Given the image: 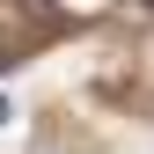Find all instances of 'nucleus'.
I'll return each instance as SVG.
<instances>
[{
  "label": "nucleus",
  "mask_w": 154,
  "mask_h": 154,
  "mask_svg": "<svg viewBox=\"0 0 154 154\" xmlns=\"http://www.w3.org/2000/svg\"><path fill=\"white\" fill-rule=\"evenodd\" d=\"M8 66H15V51H8V44H0V73H8Z\"/></svg>",
  "instance_id": "obj_1"
}]
</instances>
